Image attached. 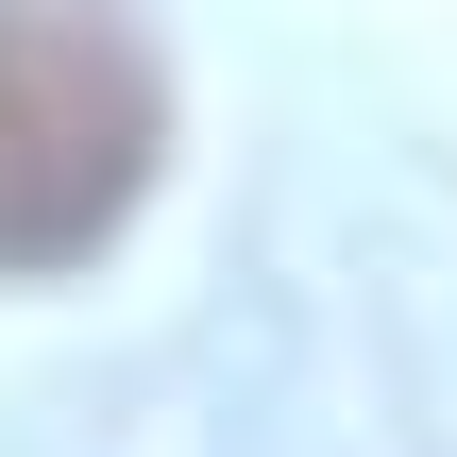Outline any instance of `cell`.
I'll list each match as a JSON object with an SVG mask.
<instances>
[{
	"instance_id": "cell-1",
	"label": "cell",
	"mask_w": 457,
	"mask_h": 457,
	"mask_svg": "<svg viewBox=\"0 0 457 457\" xmlns=\"http://www.w3.org/2000/svg\"><path fill=\"white\" fill-rule=\"evenodd\" d=\"M170 153V68L136 0H0V271H85Z\"/></svg>"
}]
</instances>
